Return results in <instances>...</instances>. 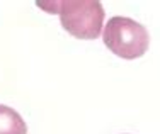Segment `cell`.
I'll use <instances>...</instances> for the list:
<instances>
[]
</instances>
